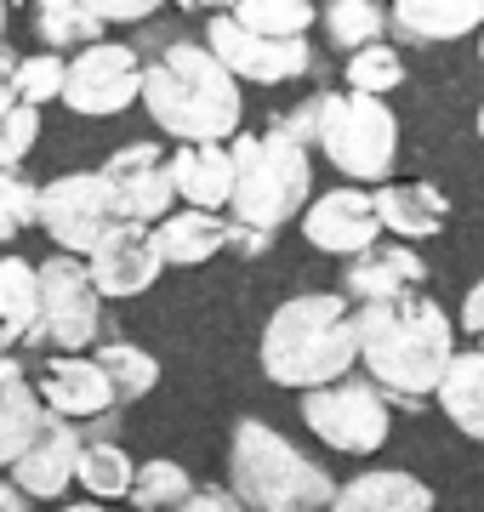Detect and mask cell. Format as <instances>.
<instances>
[{"mask_svg":"<svg viewBox=\"0 0 484 512\" xmlns=\"http://www.w3.org/2000/svg\"><path fill=\"white\" fill-rule=\"evenodd\" d=\"M359 330V365L371 370V382L388 393L393 410L428 416L433 393L445 382L456 359V330L450 313L422 291H399L382 302H354Z\"/></svg>","mask_w":484,"mask_h":512,"instance_id":"1","label":"cell"},{"mask_svg":"<svg viewBox=\"0 0 484 512\" xmlns=\"http://www.w3.org/2000/svg\"><path fill=\"white\" fill-rule=\"evenodd\" d=\"M143 109L177 143H223L240 137L245 97L205 40H171L143 69Z\"/></svg>","mask_w":484,"mask_h":512,"instance_id":"2","label":"cell"},{"mask_svg":"<svg viewBox=\"0 0 484 512\" xmlns=\"http://www.w3.org/2000/svg\"><path fill=\"white\" fill-rule=\"evenodd\" d=\"M262 376L274 387H325L359 365L354 308L342 291H302L268 313L262 325Z\"/></svg>","mask_w":484,"mask_h":512,"instance_id":"3","label":"cell"},{"mask_svg":"<svg viewBox=\"0 0 484 512\" xmlns=\"http://www.w3.org/2000/svg\"><path fill=\"white\" fill-rule=\"evenodd\" d=\"M228 490L245 512H325L336 495V478L308 461L280 427L245 416L228 439Z\"/></svg>","mask_w":484,"mask_h":512,"instance_id":"4","label":"cell"},{"mask_svg":"<svg viewBox=\"0 0 484 512\" xmlns=\"http://www.w3.org/2000/svg\"><path fill=\"white\" fill-rule=\"evenodd\" d=\"M234 194H228V217L251 222V228H274L280 234L291 217H302V205L314 194V160L308 143L285 137L280 126L234 137Z\"/></svg>","mask_w":484,"mask_h":512,"instance_id":"5","label":"cell"},{"mask_svg":"<svg viewBox=\"0 0 484 512\" xmlns=\"http://www.w3.org/2000/svg\"><path fill=\"white\" fill-rule=\"evenodd\" d=\"M314 143L348 183H388L399 160V114L371 92H319Z\"/></svg>","mask_w":484,"mask_h":512,"instance_id":"6","label":"cell"},{"mask_svg":"<svg viewBox=\"0 0 484 512\" xmlns=\"http://www.w3.org/2000/svg\"><path fill=\"white\" fill-rule=\"evenodd\" d=\"M302 421L319 444H331L342 456H376L388 444V427H393V404L376 382H325V387H308L302 393Z\"/></svg>","mask_w":484,"mask_h":512,"instance_id":"7","label":"cell"},{"mask_svg":"<svg viewBox=\"0 0 484 512\" xmlns=\"http://www.w3.org/2000/svg\"><path fill=\"white\" fill-rule=\"evenodd\" d=\"M40 228L57 239V251L92 256L103 239L126 228V211H120L103 171H63L40 188Z\"/></svg>","mask_w":484,"mask_h":512,"instance_id":"8","label":"cell"},{"mask_svg":"<svg viewBox=\"0 0 484 512\" xmlns=\"http://www.w3.org/2000/svg\"><path fill=\"white\" fill-rule=\"evenodd\" d=\"M40 330L57 353H86L103 325V291L92 285L86 256L57 251L52 262H40Z\"/></svg>","mask_w":484,"mask_h":512,"instance_id":"9","label":"cell"},{"mask_svg":"<svg viewBox=\"0 0 484 512\" xmlns=\"http://www.w3.org/2000/svg\"><path fill=\"white\" fill-rule=\"evenodd\" d=\"M143 97V57L120 46V40H97V46H80L69 57V74H63V103L86 120H103V114H120Z\"/></svg>","mask_w":484,"mask_h":512,"instance_id":"10","label":"cell"},{"mask_svg":"<svg viewBox=\"0 0 484 512\" xmlns=\"http://www.w3.org/2000/svg\"><path fill=\"white\" fill-rule=\"evenodd\" d=\"M205 46H211V57H217L234 80H257V86H285V80L314 74V46H308V40L257 35V29H245L234 12H217V18H211Z\"/></svg>","mask_w":484,"mask_h":512,"instance_id":"11","label":"cell"},{"mask_svg":"<svg viewBox=\"0 0 484 512\" xmlns=\"http://www.w3.org/2000/svg\"><path fill=\"white\" fill-rule=\"evenodd\" d=\"M103 177H109V188H114V200H120V211H126V222H143V228H154V222L171 211V200H177L171 171H166V154H160L154 143L114 148L109 160H103Z\"/></svg>","mask_w":484,"mask_h":512,"instance_id":"12","label":"cell"},{"mask_svg":"<svg viewBox=\"0 0 484 512\" xmlns=\"http://www.w3.org/2000/svg\"><path fill=\"white\" fill-rule=\"evenodd\" d=\"M40 399H46V410L63 421H75V427H92V421H109L114 416V387L109 376H103V365H97V353L86 359V353H57V359H46V370H40Z\"/></svg>","mask_w":484,"mask_h":512,"instance_id":"13","label":"cell"},{"mask_svg":"<svg viewBox=\"0 0 484 512\" xmlns=\"http://www.w3.org/2000/svg\"><path fill=\"white\" fill-rule=\"evenodd\" d=\"M302 234L314 251H331V256H348L365 251L382 239V217H376V194L365 188H331V194H319L308 211H302Z\"/></svg>","mask_w":484,"mask_h":512,"instance_id":"14","label":"cell"},{"mask_svg":"<svg viewBox=\"0 0 484 512\" xmlns=\"http://www.w3.org/2000/svg\"><path fill=\"white\" fill-rule=\"evenodd\" d=\"M86 268H92V285L114 302H126V296H143L160 279V251H154V239L143 222H126L114 239H103L92 256H86Z\"/></svg>","mask_w":484,"mask_h":512,"instance_id":"15","label":"cell"},{"mask_svg":"<svg viewBox=\"0 0 484 512\" xmlns=\"http://www.w3.org/2000/svg\"><path fill=\"white\" fill-rule=\"evenodd\" d=\"M80 444H86V433H80L75 421L52 416V427L40 433L29 450H23L6 473H12V484H18L29 501H57V495L75 484V461H80Z\"/></svg>","mask_w":484,"mask_h":512,"instance_id":"16","label":"cell"},{"mask_svg":"<svg viewBox=\"0 0 484 512\" xmlns=\"http://www.w3.org/2000/svg\"><path fill=\"white\" fill-rule=\"evenodd\" d=\"M428 262L410 251L405 239H376L365 251L348 256V274H342V296L348 302H382L399 291H422Z\"/></svg>","mask_w":484,"mask_h":512,"instance_id":"17","label":"cell"},{"mask_svg":"<svg viewBox=\"0 0 484 512\" xmlns=\"http://www.w3.org/2000/svg\"><path fill=\"white\" fill-rule=\"evenodd\" d=\"M166 171L177 200H188L194 211H228V194H234V148L228 143H177Z\"/></svg>","mask_w":484,"mask_h":512,"instance_id":"18","label":"cell"},{"mask_svg":"<svg viewBox=\"0 0 484 512\" xmlns=\"http://www.w3.org/2000/svg\"><path fill=\"white\" fill-rule=\"evenodd\" d=\"M46 427H52V410L40 399V387L23 376L12 353H0V467H12Z\"/></svg>","mask_w":484,"mask_h":512,"instance_id":"19","label":"cell"},{"mask_svg":"<svg viewBox=\"0 0 484 512\" xmlns=\"http://www.w3.org/2000/svg\"><path fill=\"white\" fill-rule=\"evenodd\" d=\"M325 512H433V490L405 467H371V473L336 484Z\"/></svg>","mask_w":484,"mask_h":512,"instance_id":"20","label":"cell"},{"mask_svg":"<svg viewBox=\"0 0 484 512\" xmlns=\"http://www.w3.org/2000/svg\"><path fill=\"white\" fill-rule=\"evenodd\" d=\"M376 217L393 239H433L450 228V200L433 183H382L376 188Z\"/></svg>","mask_w":484,"mask_h":512,"instance_id":"21","label":"cell"},{"mask_svg":"<svg viewBox=\"0 0 484 512\" xmlns=\"http://www.w3.org/2000/svg\"><path fill=\"white\" fill-rule=\"evenodd\" d=\"M160 262L171 268H194V262H211L217 251H228V217L223 211H166V217L149 228Z\"/></svg>","mask_w":484,"mask_h":512,"instance_id":"22","label":"cell"},{"mask_svg":"<svg viewBox=\"0 0 484 512\" xmlns=\"http://www.w3.org/2000/svg\"><path fill=\"white\" fill-rule=\"evenodd\" d=\"M46 342L40 330V274L23 256H0V353Z\"/></svg>","mask_w":484,"mask_h":512,"instance_id":"23","label":"cell"},{"mask_svg":"<svg viewBox=\"0 0 484 512\" xmlns=\"http://www.w3.org/2000/svg\"><path fill=\"white\" fill-rule=\"evenodd\" d=\"M484 29V0H393V35L410 46H439Z\"/></svg>","mask_w":484,"mask_h":512,"instance_id":"24","label":"cell"},{"mask_svg":"<svg viewBox=\"0 0 484 512\" xmlns=\"http://www.w3.org/2000/svg\"><path fill=\"white\" fill-rule=\"evenodd\" d=\"M433 404L450 416L456 433H467V439L484 444V348L450 359V370H445V382H439V393H433Z\"/></svg>","mask_w":484,"mask_h":512,"instance_id":"25","label":"cell"},{"mask_svg":"<svg viewBox=\"0 0 484 512\" xmlns=\"http://www.w3.org/2000/svg\"><path fill=\"white\" fill-rule=\"evenodd\" d=\"M109 23L86 12L80 0H35V35L40 46H52V52H75V46H97Z\"/></svg>","mask_w":484,"mask_h":512,"instance_id":"26","label":"cell"},{"mask_svg":"<svg viewBox=\"0 0 484 512\" xmlns=\"http://www.w3.org/2000/svg\"><path fill=\"white\" fill-rule=\"evenodd\" d=\"M131 473H137V461H131L114 439H86L80 444L75 478H80V490L86 495H97V501H120V495L131 490Z\"/></svg>","mask_w":484,"mask_h":512,"instance_id":"27","label":"cell"},{"mask_svg":"<svg viewBox=\"0 0 484 512\" xmlns=\"http://www.w3.org/2000/svg\"><path fill=\"white\" fill-rule=\"evenodd\" d=\"M194 495V478H188V467L183 461H166V456H154V461H143L137 473H131V490H126V501L137 512H177Z\"/></svg>","mask_w":484,"mask_h":512,"instance_id":"28","label":"cell"},{"mask_svg":"<svg viewBox=\"0 0 484 512\" xmlns=\"http://www.w3.org/2000/svg\"><path fill=\"white\" fill-rule=\"evenodd\" d=\"M97 365L109 376L114 399L131 404V399H149L154 387H160V365H154L149 348H137V342H103L97 348Z\"/></svg>","mask_w":484,"mask_h":512,"instance_id":"29","label":"cell"},{"mask_svg":"<svg viewBox=\"0 0 484 512\" xmlns=\"http://www.w3.org/2000/svg\"><path fill=\"white\" fill-rule=\"evenodd\" d=\"M319 23H325V35L348 52V46H376V40L388 35V12H382V0H325L319 6Z\"/></svg>","mask_w":484,"mask_h":512,"instance_id":"30","label":"cell"},{"mask_svg":"<svg viewBox=\"0 0 484 512\" xmlns=\"http://www.w3.org/2000/svg\"><path fill=\"white\" fill-rule=\"evenodd\" d=\"M234 18L257 35L274 40H308V29L319 23V0H240Z\"/></svg>","mask_w":484,"mask_h":512,"instance_id":"31","label":"cell"},{"mask_svg":"<svg viewBox=\"0 0 484 512\" xmlns=\"http://www.w3.org/2000/svg\"><path fill=\"white\" fill-rule=\"evenodd\" d=\"M35 137H40V109L23 103L12 86H0V171H12V165L29 160Z\"/></svg>","mask_w":484,"mask_h":512,"instance_id":"32","label":"cell"},{"mask_svg":"<svg viewBox=\"0 0 484 512\" xmlns=\"http://www.w3.org/2000/svg\"><path fill=\"white\" fill-rule=\"evenodd\" d=\"M348 86L354 92H371V97H388L405 86V57L393 52V46H359V52H348Z\"/></svg>","mask_w":484,"mask_h":512,"instance_id":"33","label":"cell"},{"mask_svg":"<svg viewBox=\"0 0 484 512\" xmlns=\"http://www.w3.org/2000/svg\"><path fill=\"white\" fill-rule=\"evenodd\" d=\"M23 228H40V188L12 165L0 171V245H12Z\"/></svg>","mask_w":484,"mask_h":512,"instance_id":"34","label":"cell"},{"mask_svg":"<svg viewBox=\"0 0 484 512\" xmlns=\"http://www.w3.org/2000/svg\"><path fill=\"white\" fill-rule=\"evenodd\" d=\"M63 74H69V57L63 52H35V57H18V69H12V92L23 97V103H52V97H63Z\"/></svg>","mask_w":484,"mask_h":512,"instance_id":"35","label":"cell"},{"mask_svg":"<svg viewBox=\"0 0 484 512\" xmlns=\"http://www.w3.org/2000/svg\"><path fill=\"white\" fill-rule=\"evenodd\" d=\"M86 12H97L103 23H143V18H154L166 0H80Z\"/></svg>","mask_w":484,"mask_h":512,"instance_id":"36","label":"cell"},{"mask_svg":"<svg viewBox=\"0 0 484 512\" xmlns=\"http://www.w3.org/2000/svg\"><path fill=\"white\" fill-rule=\"evenodd\" d=\"M228 251L245 256V262H251V256H268L274 251V228H251V222L228 217Z\"/></svg>","mask_w":484,"mask_h":512,"instance_id":"37","label":"cell"},{"mask_svg":"<svg viewBox=\"0 0 484 512\" xmlns=\"http://www.w3.org/2000/svg\"><path fill=\"white\" fill-rule=\"evenodd\" d=\"M177 512H245V507H240V495L234 490H211V484H205V490H194Z\"/></svg>","mask_w":484,"mask_h":512,"instance_id":"38","label":"cell"},{"mask_svg":"<svg viewBox=\"0 0 484 512\" xmlns=\"http://www.w3.org/2000/svg\"><path fill=\"white\" fill-rule=\"evenodd\" d=\"M462 330L484 348V279L473 285V291H467V302H462Z\"/></svg>","mask_w":484,"mask_h":512,"instance_id":"39","label":"cell"},{"mask_svg":"<svg viewBox=\"0 0 484 512\" xmlns=\"http://www.w3.org/2000/svg\"><path fill=\"white\" fill-rule=\"evenodd\" d=\"M0 512H35V501H29L12 478H0Z\"/></svg>","mask_w":484,"mask_h":512,"instance_id":"40","label":"cell"},{"mask_svg":"<svg viewBox=\"0 0 484 512\" xmlns=\"http://www.w3.org/2000/svg\"><path fill=\"white\" fill-rule=\"evenodd\" d=\"M177 6H183V12H211V18H217V12H234L240 0H177Z\"/></svg>","mask_w":484,"mask_h":512,"instance_id":"41","label":"cell"},{"mask_svg":"<svg viewBox=\"0 0 484 512\" xmlns=\"http://www.w3.org/2000/svg\"><path fill=\"white\" fill-rule=\"evenodd\" d=\"M12 69H18V52H6V46H0V86L12 80Z\"/></svg>","mask_w":484,"mask_h":512,"instance_id":"42","label":"cell"},{"mask_svg":"<svg viewBox=\"0 0 484 512\" xmlns=\"http://www.w3.org/2000/svg\"><path fill=\"white\" fill-rule=\"evenodd\" d=\"M57 512H109V507H103V501L92 495V501H69V507H57Z\"/></svg>","mask_w":484,"mask_h":512,"instance_id":"43","label":"cell"},{"mask_svg":"<svg viewBox=\"0 0 484 512\" xmlns=\"http://www.w3.org/2000/svg\"><path fill=\"white\" fill-rule=\"evenodd\" d=\"M0 35H6V0H0Z\"/></svg>","mask_w":484,"mask_h":512,"instance_id":"44","label":"cell"},{"mask_svg":"<svg viewBox=\"0 0 484 512\" xmlns=\"http://www.w3.org/2000/svg\"><path fill=\"white\" fill-rule=\"evenodd\" d=\"M479 137H484V109H479Z\"/></svg>","mask_w":484,"mask_h":512,"instance_id":"45","label":"cell"},{"mask_svg":"<svg viewBox=\"0 0 484 512\" xmlns=\"http://www.w3.org/2000/svg\"><path fill=\"white\" fill-rule=\"evenodd\" d=\"M479 57H484V40H479Z\"/></svg>","mask_w":484,"mask_h":512,"instance_id":"46","label":"cell"}]
</instances>
